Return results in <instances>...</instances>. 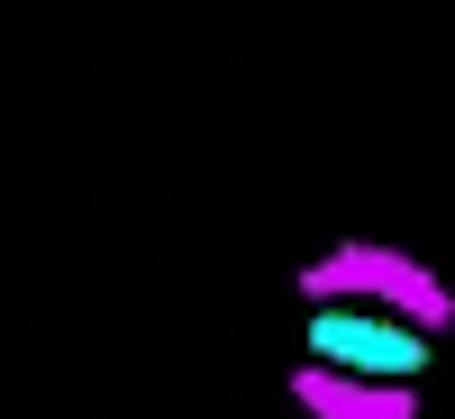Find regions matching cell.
I'll list each match as a JSON object with an SVG mask.
<instances>
[{
    "label": "cell",
    "instance_id": "obj_1",
    "mask_svg": "<svg viewBox=\"0 0 455 419\" xmlns=\"http://www.w3.org/2000/svg\"><path fill=\"white\" fill-rule=\"evenodd\" d=\"M310 356L364 383H419L428 374V328H410L392 310H310Z\"/></svg>",
    "mask_w": 455,
    "mask_h": 419
}]
</instances>
